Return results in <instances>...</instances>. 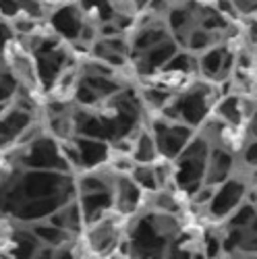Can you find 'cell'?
<instances>
[{
	"instance_id": "6da1fadb",
	"label": "cell",
	"mask_w": 257,
	"mask_h": 259,
	"mask_svg": "<svg viewBox=\"0 0 257 259\" xmlns=\"http://www.w3.org/2000/svg\"><path fill=\"white\" fill-rule=\"evenodd\" d=\"M211 143L203 133H197L191 143L183 149V154L173 162L175 164V187L183 195L193 197L205 185V172L209 162Z\"/></svg>"
},
{
	"instance_id": "7a4b0ae2",
	"label": "cell",
	"mask_w": 257,
	"mask_h": 259,
	"mask_svg": "<svg viewBox=\"0 0 257 259\" xmlns=\"http://www.w3.org/2000/svg\"><path fill=\"white\" fill-rule=\"evenodd\" d=\"M249 195H251L249 177H247V172H239L230 181L216 187V193H213L209 205L205 207V213L213 222L222 224L249 199Z\"/></svg>"
},
{
	"instance_id": "3957f363",
	"label": "cell",
	"mask_w": 257,
	"mask_h": 259,
	"mask_svg": "<svg viewBox=\"0 0 257 259\" xmlns=\"http://www.w3.org/2000/svg\"><path fill=\"white\" fill-rule=\"evenodd\" d=\"M149 131H152L156 139L160 158L168 162H175L183 154V149L191 143V139L197 135L195 128H191L183 122H177V120H170L166 116H162L160 120H152Z\"/></svg>"
},
{
	"instance_id": "277c9868",
	"label": "cell",
	"mask_w": 257,
	"mask_h": 259,
	"mask_svg": "<svg viewBox=\"0 0 257 259\" xmlns=\"http://www.w3.org/2000/svg\"><path fill=\"white\" fill-rule=\"evenodd\" d=\"M120 218L116 211L104 215L102 220L94 222L85 230V243L88 249L98 255L100 259H108L116 253L120 241H122V228H120Z\"/></svg>"
},
{
	"instance_id": "5b68a950",
	"label": "cell",
	"mask_w": 257,
	"mask_h": 259,
	"mask_svg": "<svg viewBox=\"0 0 257 259\" xmlns=\"http://www.w3.org/2000/svg\"><path fill=\"white\" fill-rule=\"evenodd\" d=\"M230 5L237 21L247 23L251 19H257V0H230Z\"/></svg>"
},
{
	"instance_id": "8992f818",
	"label": "cell",
	"mask_w": 257,
	"mask_h": 259,
	"mask_svg": "<svg viewBox=\"0 0 257 259\" xmlns=\"http://www.w3.org/2000/svg\"><path fill=\"white\" fill-rule=\"evenodd\" d=\"M245 133H247L249 139H257V106H255V110L251 112V116L247 118Z\"/></svg>"
},
{
	"instance_id": "52a82bcc",
	"label": "cell",
	"mask_w": 257,
	"mask_h": 259,
	"mask_svg": "<svg viewBox=\"0 0 257 259\" xmlns=\"http://www.w3.org/2000/svg\"><path fill=\"white\" fill-rule=\"evenodd\" d=\"M54 259H77V255H75V249L71 247V243L62 245V247H56Z\"/></svg>"
},
{
	"instance_id": "ba28073f",
	"label": "cell",
	"mask_w": 257,
	"mask_h": 259,
	"mask_svg": "<svg viewBox=\"0 0 257 259\" xmlns=\"http://www.w3.org/2000/svg\"><path fill=\"white\" fill-rule=\"evenodd\" d=\"M108 259H112V257H108Z\"/></svg>"
}]
</instances>
